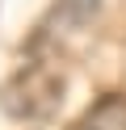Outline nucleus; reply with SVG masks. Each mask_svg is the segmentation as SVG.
Instances as JSON below:
<instances>
[{
  "instance_id": "f257e3e1",
  "label": "nucleus",
  "mask_w": 126,
  "mask_h": 130,
  "mask_svg": "<svg viewBox=\"0 0 126 130\" xmlns=\"http://www.w3.org/2000/svg\"><path fill=\"white\" fill-rule=\"evenodd\" d=\"M59 105H63V76L46 63H25L0 88V109L17 122H46L59 113Z\"/></svg>"
},
{
  "instance_id": "f03ea898",
  "label": "nucleus",
  "mask_w": 126,
  "mask_h": 130,
  "mask_svg": "<svg viewBox=\"0 0 126 130\" xmlns=\"http://www.w3.org/2000/svg\"><path fill=\"white\" fill-rule=\"evenodd\" d=\"M72 130H126V92H105L76 118Z\"/></svg>"
},
{
  "instance_id": "7ed1b4c3",
  "label": "nucleus",
  "mask_w": 126,
  "mask_h": 130,
  "mask_svg": "<svg viewBox=\"0 0 126 130\" xmlns=\"http://www.w3.org/2000/svg\"><path fill=\"white\" fill-rule=\"evenodd\" d=\"M101 0H55V9H50V21L55 25H67V29H80L97 17Z\"/></svg>"
}]
</instances>
